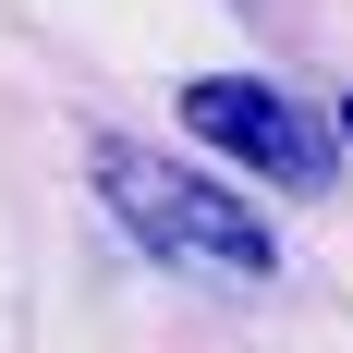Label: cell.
Returning a JSON list of instances; mask_svg holds the SVG:
<instances>
[{
  "instance_id": "obj_2",
  "label": "cell",
  "mask_w": 353,
  "mask_h": 353,
  "mask_svg": "<svg viewBox=\"0 0 353 353\" xmlns=\"http://www.w3.org/2000/svg\"><path fill=\"white\" fill-rule=\"evenodd\" d=\"M183 134L208 146V159H244L256 183H281V195H317L341 159H329V122L281 85H256V73H208V85H183Z\"/></svg>"
},
{
  "instance_id": "obj_3",
  "label": "cell",
  "mask_w": 353,
  "mask_h": 353,
  "mask_svg": "<svg viewBox=\"0 0 353 353\" xmlns=\"http://www.w3.org/2000/svg\"><path fill=\"white\" fill-rule=\"evenodd\" d=\"M329 134H341V146H353V110H341V122H329Z\"/></svg>"
},
{
  "instance_id": "obj_1",
  "label": "cell",
  "mask_w": 353,
  "mask_h": 353,
  "mask_svg": "<svg viewBox=\"0 0 353 353\" xmlns=\"http://www.w3.org/2000/svg\"><path fill=\"white\" fill-rule=\"evenodd\" d=\"M85 183H98V208L122 219L159 268H219V281H268V268H281L268 219H256L232 183H208V159H159V146L110 134L98 159H85Z\"/></svg>"
}]
</instances>
